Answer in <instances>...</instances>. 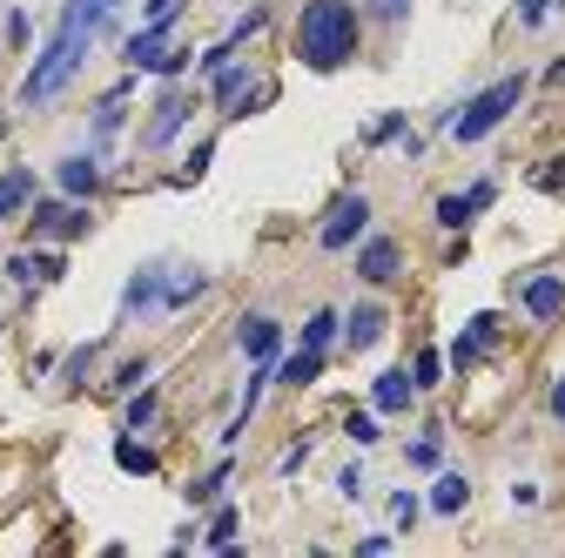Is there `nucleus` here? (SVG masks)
Listing matches in <instances>:
<instances>
[{"label": "nucleus", "instance_id": "nucleus-1", "mask_svg": "<svg viewBox=\"0 0 565 558\" xmlns=\"http://www.w3.org/2000/svg\"><path fill=\"white\" fill-rule=\"evenodd\" d=\"M102 8L95 0H67V14H61V28H54V41L41 47V61L28 67V82H21V101L28 108H41V101H54L67 82L82 75V61H88V41L102 34Z\"/></svg>", "mask_w": 565, "mask_h": 558}, {"label": "nucleus", "instance_id": "nucleus-2", "mask_svg": "<svg viewBox=\"0 0 565 558\" xmlns=\"http://www.w3.org/2000/svg\"><path fill=\"white\" fill-rule=\"evenodd\" d=\"M297 54L317 67V75L343 67L350 54H358V8H350V0H303V14H297Z\"/></svg>", "mask_w": 565, "mask_h": 558}, {"label": "nucleus", "instance_id": "nucleus-3", "mask_svg": "<svg viewBox=\"0 0 565 558\" xmlns=\"http://www.w3.org/2000/svg\"><path fill=\"white\" fill-rule=\"evenodd\" d=\"M525 101V75H505V82H491L484 95H471L465 108H458V121H451V135H458V142H484V135L491 128H499L512 108Z\"/></svg>", "mask_w": 565, "mask_h": 558}, {"label": "nucleus", "instance_id": "nucleus-4", "mask_svg": "<svg viewBox=\"0 0 565 558\" xmlns=\"http://www.w3.org/2000/svg\"><path fill=\"white\" fill-rule=\"evenodd\" d=\"M364 229H371V202H364V195H337L330 216H323V229H317V243H323V249H350Z\"/></svg>", "mask_w": 565, "mask_h": 558}, {"label": "nucleus", "instance_id": "nucleus-5", "mask_svg": "<svg viewBox=\"0 0 565 558\" xmlns=\"http://www.w3.org/2000/svg\"><path fill=\"white\" fill-rule=\"evenodd\" d=\"M519 303L539 316V323H552L558 310H565V276H552V269H539V276H525L519 283Z\"/></svg>", "mask_w": 565, "mask_h": 558}, {"label": "nucleus", "instance_id": "nucleus-6", "mask_svg": "<svg viewBox=\"0 0 565 558\" xmlns=\"http://www.w3.org/2000/svg\"><path fill=\"white\" fill-rule=\"evenodd\" d=\"M128 61L135 67H156V75H175V67H182V54H169V28H141L128 41Z\"/></svg>", "mask_w": 565, "mask_h": 558}, {"label": "nucleus", "instance_id": "nucleus-7", "mask_svg": "<svg viewBox=\"0 0 565 558\" xmlns=\"http://www.w3.org/2000/svg\"><path fill=\"white\" fill-rule=\"evenodd\" d=\"M397 269H404V256H397L391 236H371V243L358 249V276H364V283H391Z\"/></svg>", "mask_w": 565, "mask_h": 558}, {"label": "nucleus", "instance_id": "nucleus-8", "mask_svg": "<svg viewBox=\"0 0 565 558\" xmlns=\"http://www.w3.org/2000/svg\"><path fill=\"white\" fill-rule=\"evenodd\" d=\"M276 351H282V330L269 316H243V357L249 364H276Z\"/></svg>", "mask_w": 565, "mask_h": 558}, {"label": "nucleus", "instance_id": "nucleus-9", "mask_svg": "<svg viewBox=\"0 0 565 558\" xmlns=\"http://www.w3.org/2000/svg\"><path fill=\"white\" fill-rule=\"evenodd\" d=\"M182 121H189V95H162V108L149 121V149H169L175 135H182Z\"/></svg>", "mask_w": 565, "mask_h": 558}, {"label": "nucleus", "instance_id": "nucleus-10", "mask_svg": "<svg viewBox=\"0 0 565 558\" xmlns=\"http://www.w3.org/2000/svg\"><path fill=\"white\" fill-rule=\"evenodd\" d=\"M384 323H391V316H384L377 303H358V310L343 316V336H350V351H371V343L384 336Z\"/></svg>", "mask_w": 565, "mask_h": 558}, {"label": "nucleus", "instance_id": "nucleus-11", "mask_svg": "<svg viewBox=\"0 0 565 558\" xmlns=\"http://www.w3.org/2000/svg\"><path fill=\"white\" fill-rule=\"evenodd\" d=\"M491 336H499V316H471L465 336H458V351H451V364H478L491 351Z\"/></svg>", "mask_w": 565, "mask_h": 558}, {"label": "nucleus", "instance_id": "nucleus-12", "mask_svg": "<svg viewBox=\"0 0 565 558\" xmlns=\"http://www.w3.org/2000/svg\"><path fill=\"white\" fill-rule=\"evenodd\" d=\"M34 229H41V236H82L88 216H82V208H61V202H41V208H34Z\"/></svg>", "mask_w": 565, "mask_h": 558}, {"label": "nucleus", "instance_id": "nucleus-13", "mask_svg": "<svg viewBox=\"0 0 565 558\" xmlns=\"http://www.w3.org/2000/svg\"><path fill=\"white\" fill-rule=\"evenodd\" d=\"M61 189H67V195H95V189H102V169H95L88 155H67V162H61Z\"/></svg>", "mask_w": 565, "mask_h": 558}, {"label": "nucleus", "instance_id": "nucleus-14", "mask_svg": "<svg viewBox=\"0 0 565 558\" xmlns=\"http://www.w3.org/2000/svg\"><path fill=\"white\" fill-rule=\"evenodd\" d=\"M411 390H417V384H411V371H384L371 397H377V410H404V404H411Z\"/></svg>", "mask_w": 565, "mask_h": 558}, {"label": "nucleus", "instance_id": "nucleus-15", "mask_svg": "<svg viewBox=\"0 0 565 558\" xmlns=\"http://www.w3.org/2000/svg\"><path fill=\"white\" fill-rule=\"evenodd\" d=\"M471 505V484L465 477H438V492H431V512H445V518H458Z\"/></svg>", "mask_w": 565, "mask_h": 558}, {"label": "nucleus", "instance_id": "nucleus-16", "mask_svg": "<svg viewBox=\"0 0 565 558\" xmlns=\"http://www.w3.org/2000/svg\"><path fill=\"white\" fill-rule=\"evenodd\" d=\"M34 195V175L28 169H14V175H0V216H14V208Z\"/></svg>", "mask_w": 565, "mask_h": 558}, {"label": "nucleus", "instance_id": "nucleus-17", "mask_svg": "<svg viewBox=\"0 0 565 558\" xmlns=\"http://www.w3.org/2000/svg\"><path fill=\"white\" fill-rule=\"evenodd\" d=\"M317 371H323V351H297L290 364H282V384L303 390V384H317Z\"/></svg>", "mask_w": 565, "mask_h": 558}, {"label": "nucleus", "instance_id": "nucleus-18", "mask_svg": "<svg viewBox=\"0 0 565 558\" xmlns=\"http://www.w3.org/2000/svg\"><path fill=\"white\" fill-rule=\"evenodd\" d=\"M243 88H249V67H230V61H223V67H216V101H230V108H236V95H243Z\"/></svg>", "mask_w": 565, "mask_h": 558}, {"label": "nucleus", "instance_id": "nucleus-19", "mask_svg": "<svg viewBox=\"0 0 565 558\" xmlns=\"http://www.w3.org/2000/svg\"><path fill=\"white\" fill-rule=\"evenodd\" d=\"M330 336H337V316H330V310H317V316L303 323V351H330Z\"/></svg>", "mask_w": 565, "mask_h": 558}, {"label": "nucleus", "instance_id": "nucleus-20", "mask_svg": "<svg viewBox=\"0 0 565 558\" xmlns=\"http://www.w3.org/2000/svg\"><path fill=\"white\" fill-rule=\"evenodd\" d=\"M364 8H371L377 28H404L411 21V0H364Z\"/></svg>", "mask_w": 565, "mask_h": 558}, {"label": "nucleus", "instance_id": "nucleus-21", "mask_svg": "<svg viewBox=\"0 0 565 558\" xmlns=\"http://www.w3.org/2000/svg\"><path fill=\"white\" fill-rule=\"evenodd\" d=\"M471 216H478V208H471V195H445V202H438V223H445V229H465Z\"/></svg>", "mask_w": 565, "mask_h": 558}, {"label": "nucleus", "instance_id": "nucleus-22", "mask_svg": "<svg viewBox=\"0 0 565 558\" xmlns=\"http://www.w3.org/2000/svg\"><path fill=\"white\" fill-rule=\"evenodd\" d=\"M404 458H411L417 471H438V464H445V451H438V438H417V444H411Z\"/></svg>", "mask_w": 565, "mask_h": 558}, {"label": "nucleus", "instance_id": "nucleus-23", "mask_svg": "<svg viewBox=\"0 0 565 558\" xmlns=\"http://www.w3.org/2000/svg\"><path fill=\"white\" fill-rule=\"evenodd\" d=\"M438 371H445V364H438L431 351H424V357L411 364V384H417V390H431V384H438Z\"/></svg>", "mask_w": 565, "mask_h": 558}, {"label": "nucleus", "instance_id": "nucleus-24", "mask_svg": "<svg viewBox=\"0 0 565 558\" xmlns=\"http://www.w3.org/2000/svg\"><path fill=\"white\" fill-rule=\"evenodd\" d=\"M182 8H189V0H149V28H175Z\"/></svg>", "mask_w": 565, "mask_h": 558}, {"label": "nucleus", "instance_id": "nucleus-25", "mask_svg": "<svg viewBox=\"0 0 565 558\" xmlns=\"http://www.w3.org/2000/svg\"><path fill=\"white\" fill-rule=\"evenodd\" d=\"M545 14H552V0H519V28H545Z\"/></svg>", "mask_w": 565, "mask_h": 558}, {"label": "nucleus", "instance_id": "nucleus-26", "mask_svg": "<svg viewBox=\"0 0 565 558\" xmlns=\"http://www.w3.org/2000/svg\"><path fill=\"white\" fill-rule=\"evenodd\" d=\"M350 438H358V444H377V417H364V410H350Z\"/></svg>", "mask_w": 565, "mask_h": 558}, {"label": "nucleus", "instance_id": "nucleus-27", "mask_svg": "<svg viewBox=\"0 0 565 558\" xmlns=\"http://www.w3.org/2000/svg\"><path fill=\"white\" fill-rule=\"evenodd\" d=\"M121 471H156V458L141 451V444H121Z\"/></svg>", "mask_w": 565, "mask_h": 558}, {"label": "nucleus", "instance_id": "nucleus-28", "mask_svg": "<svg viewBox=\"0 0 565 558\" xmlns=\"http://www.w3.org/2000/svg\"><path fill=\"white\" fill-rule=\"evenodd\" d=\"M236 538V512H216V525H209V545H230Z\"/></svg>", "mask_w": 565, "mask_h": 558}, {"label": "nucleus", "instance_id": "nucleus-29", "mask_svg": "<svg viewBox=\"0 0 565 558\" xmlns=\"http://www.w3.org/2000/svg\"><path fill=\"white\" fill-rule=\"evenodd\" d=\"M149 417H156V397H149V390H141V397L128 404V425H149Z\"/></svg>", "mask_w": 565, "mask_h": 558}, {"label": "nucleus", "instance_id": "nucleus-30", "mask_svg": "<svg viewBox=\"0 0 565 558\" xmlns=\"http://www.w3.org/2000/svg\"><path fill=\"white\" fill-rule=\"evenodd\" d=\"M391 512H397V525H411V518H417V498H411V492H397V498H391Z\"/></svg>", "mask_w": 565, "mask_h": 558}, {"label": "nucleus", "instance_id": "nucleus-31", "mask_svg": "<svg viewBox=\"0 0 565 558\" xmlns=\"http://www.w3.org/2000/svg\"><path fill=\"white\" fill-rule=\"evenodd\" d=\"M552 417H558V425H565V377L552 384Z\"/></svg>", "mask_w": 565, "mask_h": 558}, {"label": "nucleus", "instance_id": "nucleus-32", "mask_svg": "<svg viewBox=\"0 0 565 558\" xmlns=\"http://www.w3.org/2000/svg\"><path fill=\"white\" fill-rule=\"evenodd\" d=\"M95 8H102V14H115V8H121V0H95Z\"/></svg>", "mask_w": 565, "mask_h": 558}]
</instances>
